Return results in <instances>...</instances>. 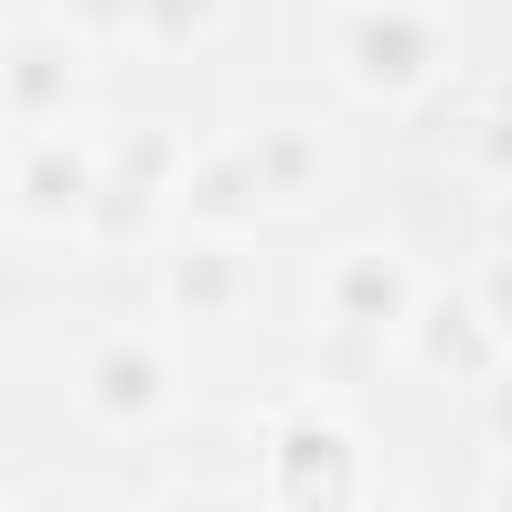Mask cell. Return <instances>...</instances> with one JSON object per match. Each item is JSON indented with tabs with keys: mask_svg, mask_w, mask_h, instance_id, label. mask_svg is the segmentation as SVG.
Instances as JSON below:
<instances>
[{
	"mask_svg": "<svg viewBox=\"0 0 512 512\" xmlns=\"http://www.w3.org/2000/svg\"><path fill=\"white\" fill-rule=\"evenodd\" d=\"M448 72V24L432 0H360L336 24V80L360 104H416Z\"/></svg>",
	"mask_w": 512,
	"mask_h": 512,
	"instance_id": "1",
	"label": "cell"
},
{
	"mask_svg": "<svg viewBox=\"0 0 512 512\" xmlns=\"http://www.w3.org/2000/svg\"><path fill=\"white\" fill-rule=\"evenodd\" d=\"M128 16H136V0H72V24H88V32H128Z\"/></svg>",
	"mask_w": 512,
	"mask_h": 512,
	"instance_id": "11",
	"label": "cell"
},
{
	"mask_svg": "<svg viewBox=\"0 0 512 512\" xmlns=\"http://www.w3.org/2000/svg\"><path fill=\"white\" fill-rule=\"evenodd\" d=\"M64 104H72V48L64 40H24L0 64V112L32 136V128H56Z\"/></svg>",
	"mask_w": 512,
	"mask_h": 512,
	"instance_id": "9",
	"label": "cell"
},
{
	"mask_svg": "<svg viewBox=\"0 0 512 512\" xmlns=\"http://www.w3.org/2000/svg\"><path fill=\"white\" fill-rule=\"evenodd\" d=\"M88 200H96V152L72 144L64 128H32L24 152H16V192L8 208L32 224V232H80L88 224Z\"/></svg>",
	"mask_w": 512,
	"mask_h": 512,
	"instance_id": "6",
	"label": "cell"
},
{
	"mask_svg": "<svg viewBox=\"0 0 512 512\" xmlns=\"http://www.w3.org/2000/svg\"><path fill=\"white\" fill-rule=\"evenodd\" d=\"M72 400L96 432L112 440H160L176 416H184V368L160 336L144 328H112L88 344L80 376H72Z\"/></svg>",
	"mask_w": 512,
	"mask_h": 512,
	"instance_id": "2",
	"label": "cell"
},
{
	"mask_svg": "<svg viewBox=\"0 0 512 512\" xmlns=\"http://www.w3.org/2000/svg\"><path fill=\"white\" fill-rule=\"evenodd\" d=\"M400 344H408L432 376L464 384V376H488V368H496V352H504V320H496L488 296L472 304V296L448 288V304H424V296H416V312L400 320Z\"/></svg>",
	"mask_w": 512,
	"mask_h": 512,
	"instance_id": "7",
	"label": "cell"
},
{
	"mask_svg": "<svg viewBox=\"0 0 512 512\" xmlns=\"http://www.w3.org/2000/svg\"><path fill=\"white\" fill-rule=\"evenodd\" d=\"M216 16H224V0H136L128 32H136V40H152V48H168V56H184L192 40H208V32H216Z\"/></svg>",
	"mask_w": 512,
	"mask_h": 512,
	"instance_id": "10",
	"label": "cell"
},
{
	"mask_svg": "<svg viewBox=\"0 0 512 512\" xmlns=\"http://www.w3.org/2000/svg\"><path fill=\"white\" fill-rule=\"evenodd\" d=\"M160 296H168L184 320H240L248 296H256V264H248L240 232H192V240L168 256Z\"/></svg>",
	"mask_w": 512,
	"mask_h": 512,
	"instance_id": "8",
	"label": "cell"
},
{
	"mask_svg": "<svg viewBox=\"0 0 512 512\" xmlns=\"http://www.w3.org/2000/svg\"><path fill=\"white\" fill-rule=\"evenodd\" d=\"M368 488H376V456L344 408L296 400L272 416V432H264V496L272 504H360Z\"/></svg>",
	"mask_w": 512,
	"mask_h": 512,
	"instance_id": "3",
	"label": "cell"
},
{
	"mask_svg": "<svg viewBox=\"0 0 512 512\" xmlns=\"http://www.w3.org/2000/svg\"><path fill=\"white\" fill-rule=\"evenodd\" d=\"M232 152H240V168L256 184V216H304L312 200L336 192V144L312 120H264Z\"/></svg>",
	"mask_w": 512,
	"mask_h": 512,
	"instance_id": "5",
	"label": "cell"
},
{
	"mask_svg": "<svg viewBox=\"0 0 512 512\" xmlns=\"http://www.w3.org/2000/svg\"><path fill=\"white\" fill-rule=\"evenodd\" d=\"M416 296H424V272L392 240H352L312 272V320L336 336H400Z\"/></svg>",
	"mask_w": 512,
	"mask_h": 512,
	"instance_id": "4",
	"label": "cell"
}]
</instances>
